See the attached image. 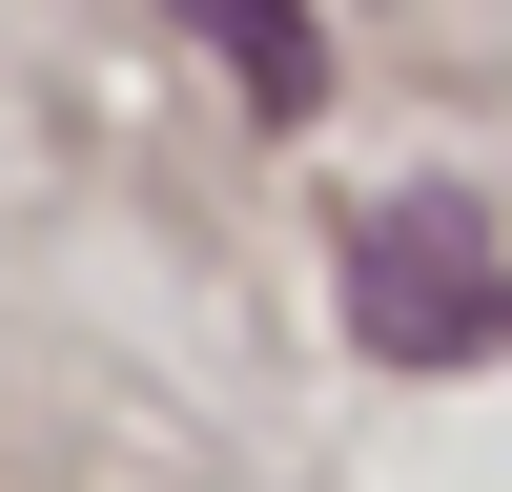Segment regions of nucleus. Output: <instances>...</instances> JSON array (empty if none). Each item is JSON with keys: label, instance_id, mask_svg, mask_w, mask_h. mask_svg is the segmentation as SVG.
I'll list each match as a JSON object with an SVG mask.
<instances>
[{"label": "nucleus", "instance_id": "obj_1", "mask_svg": "<svg viewBox=\"0 0 512 492\" xmlns=\"http://www.w3.org/2000/svg\"><path fill=\"white\" fill-rule=\"evenodd\" d=\"M349 287H369V349H410V369H451V349H492V328H512V267H492L472 205H369Z\"/></svg>", "mask_w": 512, "mask_h": 492}, {"label": "nucleus", "instance_id": "obj_2", "mask_svg": "<svg viewBox=\"0 0 512 492\" xmlns=\"http://www.w3.org/2000/svg\"><path fill=\"white\" fill-rule=\"evenodd\" d=\"M185 41H226L267 123H308V103H328V41H308V0H185Z\"/></svg>", "mask_w": 512, "mask_h": 492}]
</instances>
